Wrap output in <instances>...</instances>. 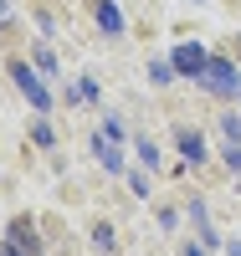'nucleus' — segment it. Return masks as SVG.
Here are the masks:
<instances>
[{"instance_id": "obj_7", "label": "nucleus", "mask_w": 241, "mask_h": 256, "mask_svg": "<svg viewBox=\"0 0 241 256\" xmlns=\"http://www.w3.org/2000/svg\"><path fill=\"white\" fill-rule=\"evenodd\" d=\"M93 148H98V159H103L108 169H123V159H118V148H113V138H108V134H98Z\"/></svg>"}, {"instance_id": "obj_4", "label": "nucleus", "mask_w": 241, "mask_h": 256, "mask_svg": "<svg viewBox=\"0 0 241 256\" xmlns=\"http://www.w3.org/2000/svg\"><path fill=\"white\" fill-rule=\"evenodd\" d=\"M11 246L26 251V256H36V230H31V220H16V226H11Z\"/></svg>"}, {"instance_id": "obj_6", "label": "nucleus", "mask_w": 241, "mask_h": 256, "mask_svg": "<svg viewBox=\"0 0 241 256\" xmlns=\"http://www.w3.org/2000/svg\"><path fill=\"white\" fill-rule=\"evenodd\" d=\"M180 154L195 164V159H205V144H200V134H190V128H180Z\"/></svg>"}, {"instance_id": "obj_8", "label": "nucleus", "mask_w": 241, "mask_h": 256, "mask_svg": "<svg viewBox=\"0 0 241 256\" xmlns=\"http://www.w3.org/2000/svg\"><path fill=\"white\" fill-rule=\"evenodd\" d=\"M221 134H226V144H236V138H241V118L226 113V118H221Z\"/></svg>"}, {"instance_id": "obj_3", "label": "nucleus", "mask_w": 241, "mask_h": 256, "mask_svg": "<svg viewBox=\"0 0 241 256\" xmlns=\"http://www.w3.org/2000/svg\"><path fill=\"white\" fill-rule=\"evenodd\" d=\"M205 62H210V56H205L200 46H195V41L174 46V72H185V77H200V72H205Z\"/></svg>"}, {"instance_id": "obj_12", "label": "nucleus", "mask_w": 241, "mask_h": 256, "mask_svg": "<svg viewBox=\"0 0 241 256\" xmlns=\"http://www.w3.org/2000/svg\"><path fill=\"white\" fill-rule=\"evenodd\" d=\"M0 26H6V0H0Z\"/></svg>"}, {"instance_id": "obj_2", "label": "nucleus", "mask_w": 241, "mask_h": 256, "mask_svg": "<svg viewBox=\"0 0 241 256\" xmlns=\"http://www.w3.org/2000/svg\"><path fill=\"white\" fill-rule=\"evenodd\" d=\"M16 88L26 92V102H31V108H52V92L41 88V77H36L31 67H16Z\"/></svg>"}, {"instance_id": "obj_9", "label": "nucleus", "mask_w": 241, "mask_h": 256, "mask_svg": "<svg viewBox=\"0 0 241 256\" xmlns=\"http://www.w3.org/2000/svg\"><path fill=\"white\" fill-rule=\"evenodd\" d=\"M169 67H174V62H154V67H149V77H154V82H169Z\"/></svg>"}, {"instance_id": "obj_5", "label": "nucleus", "mask_w": 241, "mask_h": 256, "mask_svg": "<svg viewBox=\"0 0 241 256\" xmlns=\"http://www.w3.org/2000/svg\"><path fill=\"white\" fill-rule=\"evenodd\" d=\"M98 26H103L108 36H118V31H123V16H118V6H108V0H103V6H98Z\"/></svg>"}, {"instance_id": "obj_10", "label": "nucleus", "mask_w": 241, "mask_h": 256, "mask_svg": "<svg viewBox=\"0 0 241 256\" xmlns=\"http://www.w3.org/2000/svg\"><path fill=\"white\" fill-rule=\"evenodd\" d=\"M226 164H231V169H241V144H226Z\"/></svg>"}, {"instance_id": "obj_1", "label": "nucleus", "mask_w": 241, "mask_h": 256, "mask_svg": "<svg viewBox=\"0 0 241 256\" xmlns=\"http://www.w3.org/2000/svg\"><path fill=\"white\" fill-rule=\"evenodd\" d=\"M200 82H205L210 92H221V98H236V92H241V72L231 67L226 56H210V62H205V72H200Z\"/></svg>"}, {"instance_id": "obj_11", "label": "nucleus", "mask_w": 241, "mask_h": 256, "mask_svg": "<svg viewBox=\"0 0 241 256\" xmlns=\"http://www.w3.org/2000/svg\"><path fill=\"white\" fill-rule=\"evenodd\" d=\"M0 256H16V246H0Z\"/></svg>"}]
</instances>
